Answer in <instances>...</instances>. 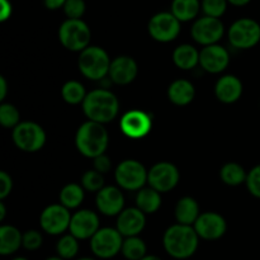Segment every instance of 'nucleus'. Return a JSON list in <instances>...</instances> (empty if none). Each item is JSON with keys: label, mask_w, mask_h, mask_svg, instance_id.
I'll use <instances>...</instances> for the list:
<instances>
[{"label": "nucleus", "mask_w": 260, "mask_h": 260, "mask_svg": "<svg viewBox=\"0 0 260 260\" xmlns=\"http://www.w3.org/2000/svg\"><path fill=\"white\" fill-rule=\"evenodd\" d=\"M200 236L193 226L175 225L167 229L162 236V246L169 256L178 260L189 259L197 251Z\"/></svg>", "instance_id": "nucleus-1"}, {"label": "nucleus", "mask_w": 260, "mask_h": 260, "mask_svg": "<svg viewBox=\"0 0 260 260\" xmlns=\"http://www.w3.org/2000/svg\"><path fill=\"white\" fill-rule=\"evenodd\" d=\"M88 121L106 124L113 121L119 112L118 98L107 89H94L81 104Z\"/></svg>", "instance_id": "nucleus-2"}, {"label": "nucleus", "mask_w": 260, "mask_h": 260, "mask_svg": "<svg viewBox=\"0 0 260 260\" xmlns=\"http://www.w3.org/2000/svg\"><path fill=\"white\" fill-rule=\"evenodd\" d=\"M109 144V135L102 123L86 121L76 131L75 145L78 151L89 159H95L106 154Z\"/></svg>", "instance_id": "nucleus-3"}, {"label": "nucleus", "mask_w": 260, "mask_h": 260, "mask_svg": "<svg viewBox=\"0 0 260 260\" xmlns=\"http://www.w3.org/2000/svg\"><path fill=\"white\" fill-rule=\"evenodd\" d=\"M112 60L104 48L89 46L79 55L78 66L80 73L90 80H102L109 73Z\"/></svg>", "instance_id": "nucleus-4"}, {"label": "nucleus", "mask_w": 260, "mask_h": 260, "mask_svg": "<svg viewBox=\"0 0 260 260\" xmlns=\"http://www.w3.org/2000/svg\"><path fill=\"white\" fill-rule=\"evenodd\" d=\"M58 40L66 50L81 52L90 46L91 30L83 19H66L58 28Z\"/></svg>", "instance_id": "nucleus-5"}, {"label": "nucleus", "mask_w": 260, "mask_h": 260, "mask_svg": "<svg viewBox=\"0 0 260 260\" xmlns=\"http://www.w3.org/2000/svg\"><path fill=\"white\" fill-rule=\"evenodd\" d=\"M149 170L140 161L134 159L123 160L114 170V179L119 188L124 190H137L145 187L147 183Z\"/></svg>", "instance_id": "nucleus-6"}, {"label": "nucleus", "mask_w": 260, "mask_h": 260, "mask_svg": "<svg viewBox=\"0 0 260 260\" xmlns=\"http://www.w3.org/2000/svg\"><path fill=\"white\" fill-rule=\"evenodd\" d=\"M13 142L15 146L24 152H37L45 146L46 132L42 126L33 121L20 122L13 129Z\"/></svg>", "instance_id": "nucleus-7"}, {"label": "nucleus", "mask_w": 260, "mask_h": 260, "mask_svg": "<svg viewBox=\"0 0 260 260\" xmlns=\"http://www.w3.org/2000/svg\"><path fill=\"white\" fill-rule=\"evenodd\" d=\"M231 45L239 50H249L260 42V24L253 18H240L230 25L228 32Z\"/></svg>", "instance_id": "nucleus-8"}, {"label": "nucleus", "mask_w": 260, "mask_h": 260, "mask_svg": "<svg viewBox=\"0 0 260 260\" xmlns=\"http://www.w3.org/2000/svg\"><path fill=\"white\" fill-rule=\"evenodd\" d=\"M123 240L117 229L102 228L90 239L91 253L99 259H112L121 253Z\"/></svg>", "instance_id": "nucleus-9"}, {"label": "nucleus", "mask_w": 260, "mask_h": 260, "mask_svg": "<svg viewBox=\"0 0 260 260\" xmlns=\"http://www.w3.org/2000/svg\"><path fill=\"white\" fill-rule=\"evenodd\" d=\"M182 23L174 17L172 12H159L150 18L147 23V32L156 42L169 43L179 36Z\"/></svg>", "instance_id": "nucleus-10"}, {"label": "nucleus", "mask_w": 260, "mask_h": 260, "mask_svg": "<svg viewBox=\"0 0 260 260\" xmlns=\"http://www.w3.org/2000/svg\"><path fill=\"white\" fill-rule=\"evenodd\" d=\"M225 35V25L222 20L212 17L198 18L194 20L190 28V36L197 43L203 47L211 45H217Z\"/></svg>", "instance_id": "nucleus-11"}, {"label": "nucleus", "mask_w": 260, "mask_h": 260, "mask_svg": "<svg viewBox=\"0 0 260 260\" xmlns=\"http://www.w3.org/2000/svg\"><path fill=\"white\" fill-rule=\"evenodd\" d=\"M180 179L178 168L169 161H160L152 165L147 174V184L159 193H168L174 189Z\"/></svg>", "instance_id": "nucleus-12"}, {"label": "nucleus", "mask_w": 260, "mask_h": 260, "mask_svg": "<svg viewBox=\"0 0 260 260\" xmlns=\"http://www.w3.org/2000/svg\"><path fill=\"white\" fill-rule=\"evenodd\" d=\"M71 217L70 211L61 203L47 206L40 216L41 229L48 235H61L70 228Z\"/></svg>", "instance_id": "nucleus-13"}, {"label": "nucleus", "mask_w": 260, "mask_h": 260, "mask_svg": "<svg viewBox=\"0 0 260 260\" xmlns=\"http://www.w3.org/2000/svg\"><path fill=\"white\" fill-rule=\"evenodd\" d=\"M119 128L129 139H144L151 132L152 117L147 112L132 109L126 112L119 121Z\"/></svg>", "instance_id": "nucleus-14"}, {"label": "nucleus", "mask_w": 260, "mask_h": 260, "mask_svg": "<svg viewBox=\"0 0 260 260\" xmlns=\"http://www.w3.org/2000/svg\"><path fill=\"white\" fill-rule=\"evenodd\" d=\"M200 239L207 241L218 240L228 230V223L223 216L217 212H203L193 225Z\"/></svg>", "instance_id": "nucleus-15"}, {"label": "nucleus", "mask_w": 260, "mask_h": 260, "mask_svg": "<svg viewBox=\"0 0 260 260\" xmlns=\"http://www.w3.org/2000/svg\"><path fill=\"white\" fill-rule=\"evenodd\" d=\"M99 217L90 210H80L71 217L69 233L78 240L91 239L99 230Z\"/></svg>", "instance_id": "nucleus-16"}, {"label": "nucleus", "mask_w": 260, "mask_h": 260, "mask_svg": "<svg viewBox=\"0 0 260 260\" xmlns=\"http://www.w3.org/2000/svg\"><path fill=\"white\" fill-rule=\"evenodd\" d=\"M230 63V53L223 46H206L200 51V65L210 74H221Z\"/></svg>", "instance_id": "nucleus-17"}, {"label": "nucleus", "mask_w": 260, "mask_h": 260, "mask_svg": "<svg viewBox=\"0 0 260 260\" xmlns=\"http://www.w3.org/2000/svg\"><path fill=\"white\" fill-rule=\"evenodd\" d=\"M96 208L104 216H118L124 210V196L121 188L108 185L96 193Z\"/></svg>", "instance_id": "nucleus-18"}, {"label": "nucleus", "mask_w": 260, "mask_h": 260, "mask_svg": "<svg viewBox=\"0 0 260 260\" xmlns=\"http://www.w3.org/2000/svg\"><path fill=\"white\" fill-rule=\"evenodd\" d=\"M146 226V215L137 207L124 208L117 216L116 229L123 238L139 236Z\"/></svg>", "instance_id": "nucleus-19"}, {"label": "nucleus", "mask_w": 260, "mask_h": 260, "mask_svg": "<svg viewBox=\"0 0 260 260\" xmlns=\"http://www.w3.org/2000/svg\"><path fill=\"white\" fill-rule=\"evenodd\" d=\"M139 74L137 62L129 56H118L113 58L109 68L108 76L112 83L117 85H128Z\"/></svg>", "instance_id": "nucleus-20"}, {"label": "nucleus", "mask_w": 260, "mask_h": 260, "mask_svg": "<svg viewBox=\"0 0 260 260\" xmlns=\"http://www.w3.org/2000/svg\"><path fill=\"white\" fill-rule=\"evenodd\" d=\"M244 91L243 83L235 75H223L215 85L216 98L223 104H233L241 98Z\"/></svg>", "instance_id": "nucleus-21"}, {"label": "nucleus", "mask_w": 260, "mask_h": 260, "mask_svg": "<svg viewBox=\"0 0 260 260\" xmlns=\"http://www.w3.org/2000/svg\"><path fill=\"white\" fill-rule=\"evenodd\" d=\"M196 96V88L187 79L174 80L168 88V98L173 104L179 107L188 106Z\"/></svg>", "instance_id": "nucleus-22"}, {"label": "nucleus", "mask_w": 260, "mask_h": 260, "mask_svg": "<svg viewBox=\"0 0 260 260\" xmlns=\"http://www.w3.org/2000/svg\"><path fill=\"white\" fill-rule=\"evenodd\" d=\"M20 248H23V234L14 226L3 225L0 228V254L12 255Z\"/></svg>", "instance_id": "nucleus-23"}, {"label": "nucleus", "mask_w": 260, "mask_h": 260, "mask_svg": "<svg viewBox=\"0 0 260 260\" xmlns=\"http://www.w3.org/2000/svg\"><path fill=\"white\" fill-rule=\"evenodd\" d=\"M175 220L180 225L193 226L200 217V206L192 197H183L177 202L174 210Z\"/></svg>", "instance_id": "nucleus-24"}, {"label": "nucleus", "mask_w": 260, "mask_h": 260, "mask_svg": "<svg viewBox=\"0 0 260 260\" xmlns=\"http://www.w3.org/2000/svg\"><path fill=\"white\" fill-rule=\"evenodd\" d=\"M173 62L182 70H192L200 63V51L189 43H183L173 52Z\"/></svg>", "instance_id": "nucleus-25"}, {"label": "nucleus", "mask_w": 260, "mask_h": 260, "mask_svg": "<svg viewBox=\"0 0 260 260\" xmlns=\"http://www.w3.org/2000/svg\"><path fill=\"white\" fill-rule=\"evenodd\" d=\"M136 207L145 215H151L161 207V193L152 189L151 187L142 188L137 192Z\"/></svg>", "instance_id": "nucleus-26"}, {"label": "nucleus", "mask_w": 260, "mask_h": 260, "mask_svg": "<svg viewBox=\"0 0 260 260\" xmlns=\"http://www.w3.org/2000/svg\"><path fill=\"white\" fill-rule=\"evenodd\" d=\"M170 12L180 23L190 22L200 14L201 0H173Z\"/></svg>", "instance_id": "nucleus-27"}, {"label": "nucleus", "mask_w": 260, "mask_h": 260, "mask_svg": "<svg viewBox=\"0 0 260 260\" xmlns=\"http://www.w3.org/2000/svg\"><path fill=\"white\" fill-rule=\"evenodd\" d=\"M84 197H85V189L81 187V184H76V183L66 184L61 189L60 196H58L60 203L63 207L68 208V210L78 208L83 203Z\"/></svg>", "instance_id": "nucleus-28"}, {"label": "nucleus", "mask_w": 260, "mask_h": 260, "mask_svg": "<svg viewBox=\"0 0 260 260\" xmlns=\"http://www.w3.org/2000/svg\"><path fill=\"white\" fill-rule=\"evenodd\" d=\"M220 178L225 184L230 185V187H238V185L246 183V178H248V173L246 170L241 167L238 162H226L220 170Z\"/></svg>", "instance_id": "nucleus-29"}, {"label": "nucleus", "mask_w": 260, "mask_h": 260, "mask_svg": "<svg viewBox=\"0 0 260 260\" xmlns=\"http://www.w3.org/2000/svg\"><path fill=\"white\" fill-rule=\"evenodd\" d=\"M121 254L126 260H141L147 255L146 243L140 236L124 238Z\"/></svg>", "instance_id": "nucleus-30"}, {"label": "nucleus", "mask_w": 260, "mask_h": 260, "mask_svg": "<svg viewBox=\"0 0 260 260\" xmlns=\"http://www.w3.org/2000/svg\"><path fill=\"white\" fill-rule=\"evenodd\" d=\"M86 95L88 93L85 90V86L76 80L66 81L61 88V96L66 103L71 104V106L83 104Z\"/></svg>", "instance_id": "nucleus-31"}, {"label": "nucleus", "mask_w": 260, "mask_h": 260, "mask_svg": "<svg viewBox=\"0 0 260 260\" xmlns=\"http://www.w3.org/2000/svg\"><path fill=\"white\" fill-rule=\"evenodd\" d=\"M56 253L65 260H73L79 253V240L71 234L63 235L56 244Z\"/></svg>", "instance_id": "nucleus-32"}, {"label": "nucleus", "mask_w": 260, "mask_h": 260, "mask_svg": "<svg viewBox=\"0 0 260 260\" xmlns=\"http://www.w3.org/2000/svg\"><path fill=\"white\" fill-rule=\"evenodd\" d=\"M0 123L5 128L14 129L20 123V114L17 107L10 103H3L0 106Z\"/></svg>", "instance_id": "nucleus-33"}, {"label": "nucleus", "mask_w": 260, "mask_h": 260, "mask_svg": "<svg viewBox=\"0 0 260 260\" xmlns=\"http://www.w3.org/2000/svg\"><path fill=\"white\" fill-rule=\"evenodd\" d=\"M228 0H201V10L206 17L221 19L228 10Z\"/></svg>", "instance_id": "nucleus-34"}, {"label": "nucleus", "mask_w": 260, "mask_h": 260, "mask_svg": "<svg viewBox=\"0 0 260 260\" xmlns=\"http://www.w3.org/2000/svg\"><path fill=\"white\" fill-rule=\"evenodd\" d=\"M81 187L88 192H95L98 193L99 190L103 189L104 185V175L98 173L96 170H88L81 177Z\"/></svg>", "instance_id": "nucleus-35"}, {"label": "nucleus", "mask_w": 260, "mask_h": 260, "mask_svg": "<svg viewBox=\"0 0 260 260\" xmlns=\"http://www.w3.org/2000/svg\"><path fill=\"white\" fill-rule=\"evenodd\" d=\"M62 9L68 19H81L86 12L85 0H66Z\"/></svg>", "instance_id": "nucleus-36"}, {"label": "nucleus", "mask_w": 260, "mask_h": 260, "mask_svg": "<svg viewBox=\"0 0 260 260\" xmlns=\"http://www.w3.org/2000/svg\"><path fill=\"white\" fill-rule=\"evenodd\" d=\"M43 236L37 230H28L23 234V248L28 251H36L42 246Z\"/></svg>", "instance_id": "nucleus-37"}, {"label": "nucleus", "mask_w": 260, "mask_h": 260, "mask_svg": "<svg viewBox=\"0 0 260 260\" xmlns=\"http://www.w3.org/2000/svg\"><path fill=\"white\" fill-rule=\"evenodd\" d=\"M245 184L249 193L260 200V164L254 167L253 169L248 173V178H246Z\"/></svg>", "instance_id": "nucleus-38"}, {"label": "nucleus", "mask_w": 260, "mask_h": 260, "mask_svg": "<svg viewBox=\"0 0 260 260\" xmlns=\"http://www.w3.org/2000/svg\"><path fill=\"white\" fill-rule=\"evenodd\" d=\"M13 179L8 173L0 172V200H5L12 193Z\"/></svg>", "instance_id": "nucleus-39"}, {"label": "nucleus", "mask_w": 260, "mask_h": 260, "mask_svg": "<svg viewBox=\"0 0 260 260\" xmlns=\"http://www.w3.org/2000/svg\"><path fill=\"white\" fill-rule=\"evenodd\" d=\"M93 167H94V170H96V172L104 175L111 170L112 161L111 159H109L108 155L106 154L99 155V156H96L95 159H93Z\"/></svg>", "instance_id": "nucleus-40"}, {"label": "nucleus", "mask_w": 260, "mask_h": 260, "mask_svg": "<svg viewBox=\"0 0 260 260\" xmlns=\"http://www.w3.org/2000/svg\"><path fill=\"white\" fill-rule=\"evenodd\" d=\"M0 20L2 22H7L10 17H12L13 13V7L12 3L9 0H0Z\"/></svg>", "instance_id": "nucleus-41"}, {"label": "nucleus", "mask_w": 260, "mask_h": 260, "mask_svg": "<svg viewBox=\"0 0 260 260\" xmlns=\"http://www.w3.org/2000/svg\"><path fill=\"white\" fill-rule=\"evenodd\" d=\"M66 0H43V4L48 10H57L63 8Z\"/></svg>", "instance_id": "nucleus-42"}, {"label": "nucleus", "mask_w": 260, "mask_h": 260, "mask_svg": "<svg viewBox=\"0 0 260 260\" xmlns=\"http://www.w3.org/2000/svg\"><path fill=\"white\" fill-rule=\"evenodd\" d=\"M8 85H7V80H5L3 76H0V99L2 101H4L5 96H7V93H8Z\"/></svg>", "instance_id": "nucleus-43"}, {"label": "nucleus", "mask_w": 260, "mask_h": 260, "mask_svg": "<svg viewBox=\"0 0 260 260\" xmlns=\"http://www.w3.org/2000/svg\"><path fill=\"white\" fill-rule=\"evenodd\" d=\"M229 4L234 5V7H245L248 5L251 0H228Z\"/></svg>", "instance_id": "nucleus-44"}, {"label": "nucleus", "mask_w": 260, "mask_h": 260, "mask_svg": "<svg viewBox=\"0 0 260 260\" xmlns=\"http://www.w3.org/2000/svg\"><path fill=\"white\" fill-rule=\"evenodd\" d=\"M4 217H5V206H4V203H0V220H4Z\"/></svg>", "instance_id": "nucleus-45"}, {"label": "nucleus", "mask_w": 260, "mask_h": 260, "mask_svg": "<svg viewBox=\"0 0 260 260\" xmlns=\"http://www.w3.org/2000/svg\"><path fill=\"white\" fill-rule=\"evenodd\" d=\"M141 260H162L160 256L157 255H146L145 258H142Z\"/></svg>", "instance_id": "nucleus-46"}, {"label": "nucleus", "mask_w": 260, "mask_h": 260, "mask_svg": "<svg viewBox=\"0 0 260 260\" xmlns=\"http://www.w3.org/2000/svg\"><path fill=\"white\" fill-rule=\"evenodd\" d=\"M46 260H65V259H62L58 255H55V256H50V258H47Z\"/></svg>", "instance_id": "nucleus-47"}, {"label": "nucleus", "mask_w": 260, "mask_h": 260, "mask_svg": "<svg viewBox=\"0 0 260 260\" xmlns=\"http://www.w3.org/2000/svg\"><path fill=\"white\" fill-rule=\"evenodd\" d=\"M12 260H28V259L24 258V256H17V258H13Z\"/></svg>", "instance_id": "nucleus-48"}, {"label": "nucleus", "mask_w": 260, "mask_h": 260, "mask_svg": "<svg viewBox=\"0 0 260 260\" xmlns=\"http://www.w3.org/2000/svg\"><path fill=\"white\" fill-rule=\"evenodd\" d=\"M76 260H96V259H94V258H88V256H84V258L76 259Z\"/></svg>", "instance_id": "nucleus-49"}]
</instances>
